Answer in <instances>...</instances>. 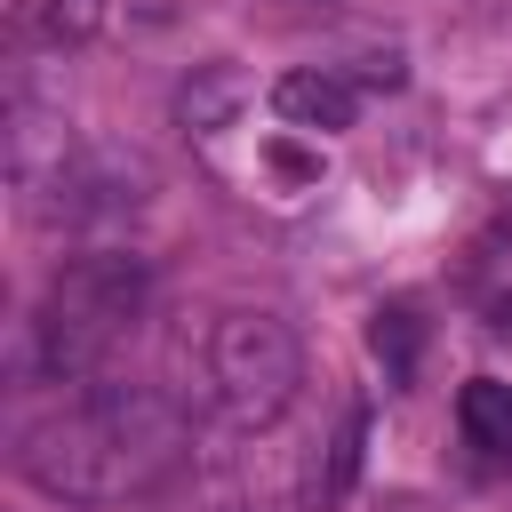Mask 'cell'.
Masks as SVG:
<instances>
[{"label":"cell","mask_w":512,"mask_h":512,"mask_svg":"<svg viewBox=\"0 0 512 512\" xmlns=\"http://www.w3.org/2000/svg\"><path fill=\"white\" fill-rule=\"evenodd\" d=\"M304 384V352L272 312H224L208 336V392L232 424H272Z\"/></svg>","instance_id":"3"},{"label":"cell","mask_w":512,"mask_h":512,"mask_svg":"<svg viewBox=\"0 0 512 512\" xmlns=\"http://www.w3.org/2000/svg\"><path fill=\"white\" fill-rule=\"evenodd\" d=\"M368 352L384 360L392 384H408V376H416V352H424V320H416L408 304H384V312L368 320Z\"/></svg>","instance_id":"7"},{"label":"cell","mask_w":512,"mask_h":512,"mask_svg":"<svg viewBox=\"0 0 512 512\" xmlns=\"http://www.w3.org/2000/svg\"><path fill=\"white\" fill-rule=\"evenodd\" d=\"M184 424L160 392L144 384H88L64 416H48L32 440H24V472L48 488V496H80V504H112V496H136L168 472Z\"/></svg>","instance_id":"1"},{"label":"cell","mask_w":512,"mask_h":512,"mask_svg":"<svg viewBox=\"0 0 512 512\" xmlns=\"http://www.w3.org/2000/svg\"><path fill=\"white\" fill-rule=\"evenodd\" d=\"M104 24V0H16V32L40 48H80Z\"/></svg>","instance_id":"6"},{"label":"cell","mask_w":512,"mask_h":512,"mask_svg":"<svg viewBox=\"0 0 512 512\" xmlns=\"http://www.w3.org/2000/svg\"><path fill=\"white\" fill-rule=\"evenodd\" d=\"M272 112H280L288 128H320V136H336V128H352L360 96H352L344 72H280V80H272Z\"/></svg>","instance_id":"4"},{"label":"cell","mask_w":512,"mask_h":512,"mask_svg":"<svg viewBox=\"0 0 512 512\" xmlns=\"http://www.w3.org/2000/svg\"><path fill=\"white\" fill-rule=\"evenodd\" d=\"M232 88H240L232 72H216V88H184V120H216V112L232 104Z\"/></svg>","instance_id":"9"},{"label":"cell","mask_w":512,"mask_h":512,"mask_svg":"<svg viewBox=\"0 0 512 512\" xmlns=\"http://www.w3.org/2000/svg\"><path fill=\"white\" fill-rule=\"evenodd\" d=\"M144 312V264L136 256H72L56 280H48V304H40V368L64 376V384H88L104 368V352L136 328Z\"/></svg>","instance_id":"2"},{"label":"cell","mask_w":512,"mask_h":512,"mask_svg":"<svg viewBox=\"0 0 512 512\" xmlns=\"http://www.w3.org/2000/svg\"><path fill=\"white\" fill-rule=\"evenodd\" d=\"M360 448H368V408L352 400L344 424H336V448H328V472H320V504H336L352 480H360Z\"/></svg>","instance_id":"8"},{"label":"cell","mask_w":512,"mask_h":512,"mask_svg":"<svg viewBox=\"0 0 512 512\" xmlns=\"http://www.w3.org/2000/svg\"><path fill=\"white\" fill-rule=\"evenodd\" d=\"M456 424H464V440H472V448H488V456H512V384H496V376H472V384L456 392Z\"/></svg>","instance_id":"5"}]
</instances>
